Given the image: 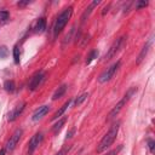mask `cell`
<instances>
[{
  "instance_id": "1",
  "label": "cell",
  "mask_w": 155,
  "mask_h": 155,
  "mask_svg": "<svg viewBox=\"0 0 155 155\" xmlns=\"http://www.w3.org/2000/svg\"><path fill=\"white\" fill-rule=\"evenodd\" d=\"M119 127L120 126H119V122H117V124H114L108 130V132L104 134V137L101 139V142H99V144L97 147V153H103L104 150H107L114 143V140H115V138H116V136L119 133Z\"/></svg>"
},
{
  "instance_id": "2",
  "label": "cell",
  "mask_w": 155,
  "mask_h": 155,
  "mask_svg": "<svg viewBox=\"0 0 155 155\" xmlns=\"http://www.w3.org/2000/svg\"><path fill=\"white\" fill-rule=\"evenodd\" d=\"M71 15H73V6L65 7V8L58 15V17H57V19H56V22H54V25H53V36H54V38H57V35L64 29L65 24L68 23V21H69L70 17H71Z\"/></svg>"
},
{
  "instance_id": "3",
  "label": "cell",
  "mask_w": 155,
  "mask_h": 155,
  "mask_svg": "<svg viewBox=\"0 0 155 155\" xmlns=\"http://www.w3.org/2000/svg\"><path fill=\"white\" fill-rule=\"evenodd\" d=\"M134 92H137V88H136V87L130 88V90L127 91V93H126V94H125V96H124V97H122V98H121V99L115 104V107L110 110V113L108 114V117H107V119H108V120H111L113 117H115V116L120 113V110L124 108V105H126V103L130 101V98L133 96V93H134Z\"/></svg>"
},
{
  "instance_id": "4",
  "label": "cell",
  "mask_w": 155,
  "mask_h": 155,
  "mask_svg": "<svg viewBox=\"0 0 155 155\" xmlns=\"http://www.w3.org/2000/svg\"><path fill=\"white\" fill-rule=\"evenodd\" d=\"M124 42H125V36H120V38H117L113 44H111V46L109 47V50H108V52L105 53V56H104V61H109V59H111L113 57H115L116 54H117V52L121 50V47L124 46Z\"/></svg>"
},
{
  "instance_id": "5",
  "label": "cell",
  "mask_w": 155,
  "mask_h": 155,
  "mask_svg": "<svg viewBox=\"0 0 155 155\" xmlns=\"http://www.w3.org/2000/svg\"><path fill=\"white\" fill-rule=\"evenodd\" d=\"M120 65H121V61H116L114 64H111L109 68H107V69L99 75L98 81H99L101 84H104V82L109 81V80L115 75V73L117 71V69L120 68Z\"/></svg>"
},
{
  "instance_id": "6",
  "label": "cell",
  "mask_w": 155,
  "mask_h": 155,
  "mask_svg": "<svg viewBox=\"0 0 155 155\" xmlns=\"http://www.w3.org/2000/svg\"><path fill=\"white\" fill-rule=\"evenodd\" d=\"M22 134H23V130H22V128H17V130L13 132V134L10 137V139L7 140V143H6V145H5L6 153H11V151L16 148V145H17V143L19 142Z\"/></svg>"
},
{
  "instance_id": "7",
  "label": "cell",
  "mask_w": 155,
  "mask_h": 155,
  "mask_svg": "<svg viewBox=\"0 0 155 155\" xmlns=\"http://www.w3.org/2000/svg\"><path fill=\"white\" fill-rule=\"evenodd\" d=\"M44 139V133L42 132H36L29 140L28 143V155H33V153L36 150V148L40 145V143Z\"/></svg>"
},
{
  "instance_id": "8",
  "label": "cell",
  "mask_w": 155,
  "mask_h": 155,
  "mask_svg": "<svg viewBox=\"0 0 155 155\" xmlns=\"http://www.w3.org/2000/svg\"><path fill=\"white\" fill-rule=\"evenodd\" d=\"M44 79H45V73H44V71H36V73L30 78V81H29V84H28V88H29L30 91H35V90L41 85V82L44 81Z\"/></svg>"
},
{
  "instance_id": "9",
  "label": "cell",
  "mask_w": 155,
  "mask_h": 155,
  "mask_svg": "<svg viewBox=\"0 0 155 155\" xmlns=\"http://www.w3.org/2000/svg\"><path fill=\"white\" fill-rule=\"evenodd\" d=\"M24 108H25V102H21L19 104H17L10 113H8V115H7V120L8 121H15L21 114H22V111L24 110Z\"/></svg>"
},
{
  "instance_id": "10",
  "label": "cell",
  "mask_w": 155,
  "mask_h": 155,
  "mask_svg": "<svg viewBox=\"0 0 155 155\" xmlns=\"http://www.w3.org/2000/svg\"><path fill=\"white\" fill-rule=\"evenodd\" d=\"M48 110H50V105H41V107H39V109H36L35 113L33 114L31 120L33 121H39L40 119H42L48 113Z\"/></svg>"
},
{
  "instance_id": "11",
  "label": "cell",
  "mask_w": 155,
  "mask_h": 155,
  "mask_svg": "<svg viewBox=\"0 0 155 155\" xmlns=\"http://www.w3.org/2000/svg\"><path fill=\"white\" fill-rule=\"evenodd\" d=\"M151 40H153V39H149V40L147 41V44L143 46L142 51L139 52V54H138V57H137V59H136V64H140L142 61H143V59L145 58V56L148 54L149 48H150V46H151Z\"/></svg>"
},
{
  "instance_id": "12",
  "label": "cell",
  "mask_w": 155,
  "mask_h": 155,
  "mask_svg": "<svg viewBox=\"0 0 155 155\" xmlns=\"http://www.w3.org/2000/svg\"><path fill=\"white\" fill-rule=\"evenodd\" d=\"M98 4H99V0H94V1H92V2L86 7V10L84 11V13H82V16H81V23H84V22L88 18V16L91 15V12L93 11V8H94Z\"/></svg>"
},
{
  "instance_id": "13",
  "label": "cell",
  "mask_w": 155,
  "mask_h": 155,
  "mask_svg": "<svg viewBox=\"0 0 155 155\" xmlns=\"http://www.w3.org/2000/svg\"><path fill=\"white\" fill-rule=\"evenodd\" d=\"M45 29H46V19L44 17H40L39 19H36L34 24V30L36 33H44Z\"/></svg>"
},
{
  "instance_id": "14",
  "label": "cell",
  "mask_w": 155,
  "mask_h": 155,
  "mask_svg": "<svg viewBox=\"0 0 155 155\" xmlns=\"http://www.w3.org/2000/svg\"><path fill=\"white\" fill-rule=\"evenodd\" d=\"M70 103H71V99H68V101H67V102H65V103H64V104H63V105H62V107H61V108H59V109H58V110H57V111L53 114L52 120L61 119V116H62V115L65 113V110H67V108L70 105Z\"/></svg>"
},
{
  "instance_id": "15",
  "label": "cell",
  "mask_w": 155,
  "mask_h": 155,
  "mask_svg": "<svg viewBox=\"0 0 155 155\" xmlns=\"http://www.w3.org/2000/svg\"><path fill=\"white\" fill-rule=\"evenodd\" d=\"M65 91H67V85H65V84L61 85V86L54 91V93H53V96H52V99H53V101H56V99L61 98V97L65 93Z\"/></svg>"
},
{
  "instance_id": "16",
  "label": "cell",
  "mask_w": 155,
  "mask_h": 155,
  "mask_svg": "<svg viewBox=\"0 0 155 155\" xmlns=\"http://www.w3.org/2000/svg\"><path fill=\"white\" fill-rule=\"evenodd\" d=\"M65 121H67V117H62V119H58V121L53 125V127H52V132L54 133V134H57L61 130H62V127H63V125L65 124Z\"/></svg>"
},
{
  "instance_id": "17",
  "label": "cell",
  "mask_w": 155,
  "mask_h": 155,
  "mask_svg": "<svg viewBox=\"0 0 155 155\" xmlns=\"http://www.w3.org/2000/svg\"><path fill=\"white\" fill-rule=\"evenodd\" d=\"M87 97H88V93H87V92L80 94L79 97H76V98L73 101V107H78V105H80L82 102H85V101L87 99Z\"/></svg>"
},
{
  "instance_id": "18",
  "label": "cell",
  "mask_w": 155,
  "mask_h": 155,
  "mask_svg": "<svg viewBox=\"0 0 155 155\" xmlns=\"http://www.w3.org/2000/svg\"><path fill=\"white\" fill-rule=\"evenodd\" d=\"M4 88L7 92H13L15 91V81L13 80H6L4 82Z\"/></svg>"
},
{
  "instance_id": "19",
  "label": "cell",
  "mask_w": 155,
  "mask_h": 155,
  "mask_svg": "<svg viewBox=\"0 0 155 155\" xmlns=\"http://www.w3.org/2000/svg\"><path fill=\"white\" fill-rule=\"evenodd\" d=\"M13 61L16 64H18L21 61V52H19V47L17 45L13 47Z\"/></svg>"
},
{
  "instance_id": "20",
  "label": "cell",
  "mask_w": 155,
  "mask_h": 155,
  "mask_svg": "<svg viewBox=\"0 0 155 155\" xmlns=\"http://www.w3.org/2000/svg\"><path fill=\"white\" fill-rule=\"evenodd\" d=\"M98 57V51L97 50H92L90 53H88V56H87V58H86V64H90L93 59H96Z\"/></svg>"
},
{
  "instance_id": "21",
  "label": "cell",
  "mask_w": 155,
  "mask_h": 155,
  "mask_svg": "<svg viewBox=\"0 0 155 155\" xmlns=\"http://www.w3.org/2000/svg\"><path fill=\"white\" fill-rule=\"evenodd\" d=\"M8 56V50L6 46H0V58L1 59H5L6 57Z\"/></svg>"
},
{
  "instance_id": "22",
  "label": "cell",
  "mask_w": 155,
  "mask_h": 155,
  "mask_svg": "<svg viewBox=\"0 0 155 155\" xmlns=\"http://www.w3.org/2000/svg\"><path fill=\"white\" fill-rule=\"evenodd\" d=\"M10 17V12L6 10H0V21H6Z\"/></svg>"
},
{
  "instance_id": "23",
  "label": "cell",
  "mask_w": 155,
  "mask_h": 155,
  "mask_svg": "<svg viewBox=\"0 0 155 155\" xmlns=\"http://www.w3.org/2000/svg\"><path fill=\"white\" fill-rule=\"evenodd\" d=\"M148 148H149L150 153H154V151H155V142H154L151 138L148 139Z\"/></svg>"
},
{
  "instance_id": "24",
  "label": "cell",
  "mask_w": 155,
  "mask_h": 155,
  "mask_svg": "<svg viewBox=\"0 0 155 155\" xmlns=\"http://www.w3.org/2000/svg\"><path fill=\"white\" fill-rule=\"evenodd\" d=\"M70 148H71V147H65V148L61 149V150H59L58 153H56L54 155H65V154H67V153H68V151L70 150Z\"/></svg>"
},
{
  "instance_id": "25",
  "label": "cell",
  "mask_w": 155,
  "mask_h": 155,
  "mask_svg": "<svg viewBox=\"0 0 155 155\" xmlns=\"http://www.w3.org/2000/svg\"><path fill=\"white\" fill-rule=\"evenodd\" d=\"M148 5V1H137L136 2V8H140V7H145Z\"/></svg>"
},
{
  "instance_id": "26",
  "label": "cell",
  "mask_w": 155,
  "mask_h": 155,
  "mask_svg": "<svg viewBox=\"0 0 155 155\" xmlns=\"http://www.w3.org/2000/svg\"><path fill=\"white\" fill-rule=\"evenodd\" d=\"M121 149H122V145H119V147H117L116 149H114V150L109 151V153H108L107 155H116V154H117V153H119V151H120Z\"/></svg>"
},
{
  "instance_id": "27",
  "label": "cell",
  "mask_w": 155,
  "mask_h": 155,
  "mask_svg": "<svg viewBox=\"0 0 155 155\" xmlns=\"http://www.w3.org/2000/svg\"><path fill=\"white\" fill-rule=\"evenodd\" d=\"M74 133H75V127H73L70 131H68V132H67V137H65V139H69V138H71Z\"/></svg>"
},
{
  "instance_id": "28",
  "label": "cell",
  "mask_w": 155,
  "mask_h": 155,
  "mask_svg": "<svg viewBox=\"0 0 155 155\" xmlns=\"http://www.w3.org/2000/svg\"><path fill=\"white\" fill-rule=\"evenodd\" d=\"M29 2H30V1H28V0H27V1H18L17 5H18V6H25V5H28Z\"/></svg>"
},
{
  "instance_id": "29",
  "label": "cell",
  "mask_w": 155,
  "mask_h": 155,
  "mask_svg": "<svg viewBox=\"0 0 155 155\" xmlns=\"http://www.w3.org/2000/svg\"><path fill=\"white\" fill-rule=\"evenodd\" d=\"M5 154H6V150H5V148H2L0 150V155H5Z\"/></svg>"
}]
</instances>
